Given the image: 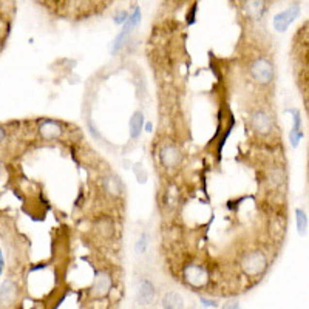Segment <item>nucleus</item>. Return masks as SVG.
<instances>
[{"label": "nucleus", "instance_id": "1", "mask_svg": "<svg viewBox=\"0 0 309 309\" xmlns=\"http://www.w3.org/2000/svg\"><path fill=\"white\" fill-rule=\"evenodd\" d=\"M249 74L250 79H252L257 85L260 87H268L274 82L275 78V68L274 64L271 62V59L264 56H258L255 59L249 64Z\"/></svg>", "mask_w": 309, "mask_h": 309}, {"label": "nucleus", "instance_id": "2", "mask_svg": "<svg viewBox=\"0 0 309 309\" xmlns=\"http://www.w3.org/2000/svg\"><path fill=\"white\" fill-rule=\"evenodd\" d=\"M240 268L247 277H258L268 268V257L260 249L249 250V252L243 254V257H241Z\"/></svg>", "mask_w": 309, "mask_h": 309}, {"label": "nucleus", "instance_id": "3", "mask_svg": "<svg viewBox=\"0 0 309 309\" xmlns=\"http://www.w3.org/2000/svg\"><path fill=\"white\" fill-rule=\"evenodd\" d=\"M250 129H252L255 135L263 136V138L272 135V131L275 129L272 114L268 110H263V108L255 110L252 114H250Z\"/></svg>", "mask_w": 309, "mask_h": 309}, {"label": "nucleus", "instance_id": "4", "mask_svg": "<svg viewBox=\"0 0 309 309\" xmlns=\"http://www.w3.org/2000/svg\"><path fill=\"white\" fill-rule=\"evenodd\" d=\"M158 158H160V163L164 169H177L182 161V153L177 144L165 143L160 147Z\"/></svg>", "mask_w": 309, "mask_h": 309}, {"label": "nucleus", "instance_id": "5", "mask_svg": "<svg viewBox=\"0 0 309 309\" xmlns=\"http://www.w3.org/2000/svg\"><path fill=\"white\" fill-rule=\"evenodd\" d=\"M182 275H184V280L187 281V285L195 289L204 288L209 280V274L201 264H187L184 271H182Z\"/></svg>", "mask_w": 309, "mask_h": 309}, {"label": "nucleus", "instance_id": "6", "mask_svg": "<svg viewBox=\"0 0 309 309\" xmlns=\"http://www.w3.org/2000/svg\"><path fill=\"white\" fill-rule=\"evenodd\" d=\"M298 14H300V6L298 5H291V6L286 8L285 11L278 13L274 17V28H275V31L285 33L289 25L298 17Z\"/></svg>", "mask_w": 309, "mask_h": 309}, {"label": "nucleus", "instance_id": "7", "mask_svg": "<svg viewBox=\"0 0 309 309\" xmlns=\"http://www.w3.org/2000/svg\"><path fill=\"white\" fill-rule=\"evenodd\" d=\"M156 298V288L148 278H141L136 289V302L141 306H150Z\"/></svg>", "mask_w": 309, "mask_h": 309}, {"label": "nucleus", "instance_id": "8", "mask_svg": "<svg viewBox=\"0 0 309 309\" xmlns=\"http://www.w3.org/2000/svg\"><path fill=\"white\" fill-rule=\"evenodd\" d=\"M62 133H64L62 125L56 121L47 119L44 122H40V125H39V135H40L42 139H45V141L59 139L62 136Z\"/></svg>", "mask_w": 309, "mask_h": 309}, {"label": "nucleus", "instance_id": "9", "mask_svg": "<svg viewBox=\"0 0 309 309\" xmlns=\"http://www.w3.org/2000/svg\"><path fill=\"white\" fill-rule=\"evenodd\" d=\"M110 289H112L110 275L107 272H98L95 277V281H93V286H91V294L98 298H101V297H105V294Z\"/></svg>", "mask_w": 309, "mask_h": 309}, {"label": "nucleus", "instance_id": "10", "mask_svg": "<svg viewBox=\"0 0 309 309\" xmlns=\"http://www.w3.org/2000/svg\"><path fill=\"white\" fill-rule=\"evenodd\" d=\"M291 114H292V121H294V124H292V129H291V135H289V139H291V146L292 147H297L300 139L303 138V131H302V113H300V110H297V108H291V110H288Z\"/></svg>", "mask_w": 309, "mask_h": 309}, {"label": "nucleus", "instance_id": "11", "mask_svg": "<svg viewBox=\"0 0 309 309\" xmlns=\"http://www.w3.org/2000/svg\"><path fill=\"white\" fill-rule=\"evenodd\" d=\"M102 186H104L105 194L112 198H119L124 192V186L121 179L118 177H114V175H105L102 179Z\"/></svg>", "mask_w": 309, "mask_h": 309}, {"label": "nucleus", "instance_id": "12", "mask_svg": "<svg viewBox=\"0 0 309 309\" xmlns=\"http://www.w3.org/2000/svg\"><path fill=\"white\" fill-rule=\"evenodd\" d=\"M17 295V286L11 280H6L0 286V305H10Z\"/></svg>", "mask_w": 309, "mask_h": 309}, {"label": "nucleus", "instance_id": "13", "mask_svg": "<svg viewBox=\"0 0 309 309\" xmlns=\"http://www.w3.org/2000/svg\"><path fill=\"white\" fill-rule=\"evenodd\" d=\"M143 127H144V113L136 110L131 114L130 122H129V129H130V138L136 139L139 138V135L143 133Z\"/></svg>", "mask_w": 309, "mask_h": 309}, {"label": "nucleus", "instance_id": "14", "mask_svg": "<svg viewBox=\"0 0 309 309\" xmlns=\"http://www.w3.org/2000/svg\"><path fill=\"white\" fill-rule=\"evenodd\" d=\"M163 308L164 309H184V302L178 292L170 291L163 297Z\"/></svg>", "mask_w": 309, "mask_h": 309}, {"label": "nucleus", "instance_id": "15", "mask_svg": "<svg viewBox=\"0 0 309 309\" xmlns=\"http://www.w3.org/2000/svg\"><path fill=\"white\" fill-rule=\"evenodd\" d=\"M244 10L249 14V17L260 19L264 13V0H246Z\"/></svg>", "mask_w": 309, "mask_h": 309}, {"label": "nucleus", "instance_id": "16", "mask_svg": "<svg viewBox=\"0 0 309 309\" xmlns=\"http://www.w3.org/2000/svg\"><path fill=\"white\" fill-rule=\"evenodd\" d=\"M295 218H297V230L300 235H305L308 230V216L305 213V211L302 209H297L295 211Z\"/></svg>", "mask_w": 309, "mask_h": 309}, {"label": "nucleus", "instance_id": "17", "mask_svg": "<svg viewBox=\"0 0 309 309\" xmlns=\"http://www.w3.org/2000/svg\"><path fill=\"white\" fill-rule=\"evenodd\" d=\"M147 249H148V235H147V232H143L135 244V250L138 255H144L147 252Z\"/></svg>", "mask_w": 309, "mask_h": 309}, {"label": "nucleus", "instance_id": "18", "mask_svg": "<svg viewBox=\"0 0 309 309\" xmlns=\"http://www.w3.org/2000/svg\"><path fill=\"white\" fill-rule=\"evenodd\" d=\"M127 19H129V13L127 11H119L118 14L114 16V23L116 25H122V23L127 22Z\"/></svg>", "mask_w": 309, "mask_h": 309}, {"label": "nucleus", "instance_id": "19", "mask_svg": "<svg viewBox=\"0 0 309 309\" xmlns=\"http://www.w3.org/2000/svg\"><path fill=\"white\" fill-rule=\"evenodd\" d=\"M221 309H240V305L238 302H230V303H226Z\"/></svg>", "mask_w": 309, "mask_h": 309}, {"label": "nucleus", "instance_id": "20", "mask_svg": "<svg viewBox=\"0 0 309 309\" xmlns=\"http://www.w3.org/2000/svg\"><path fill=\"white\" fill-rule=\"evenodd\" d=\"M201 302L204 306H211V308H216V302H213V300H207V298H201Z\"/></svg>", "mask_w": 309, "mask_h": 309}, {"label": "nucleus", "instance_id": "21", "mask_svg": "<svg viewBox=\"0 0 309 309\" xmlns=\"http://www.w3.org/2000/svg\"><path fill=\"white\" fill-rule=\"evenodd\" d=\"M5 138H6V131H5V129H3V127H0V144L3 143Z\"/></svg>", "mask_w": 309, "mask_h": 309}, {"label": "nucleus", "instance_id": "22", "mask_svg": "<svg viewBox=\"0 0 309 309\" xmlns=\"http://www.w3.org/2000/svg\"><path fill=\"white\" fill-rule=\"evenodd\" d=\"M3 266H5V261H3V257H2V252H0V274L3 272Z\"/></svg>", "mask_w": 309, "mask_h": 309}, {"label": "nucleus", "instance_id": "23", "mask_svg": "<svg viewBox=\"0 0 309 309\" xmlns=\"http://www.w3.org/2000/svg\"><path fill=\"white\" fill-rule=\"evenodd\" d=\"M147 131H152V124H150V122L147 124Z\"/></svg>", "mask_w": 309, "mask_h": 309}]
</instances>
